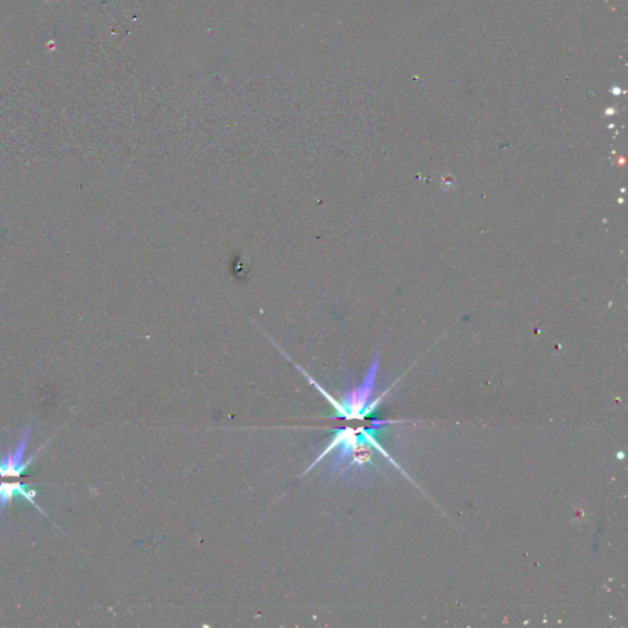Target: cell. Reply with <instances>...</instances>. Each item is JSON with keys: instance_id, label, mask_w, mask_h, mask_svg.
Masks as SVG:
<instances>
[{"instance_id": "obj_3", "label": "cell", "mask_w": 628, "mask_h": 628, "mask_svg": "<svg viewBox=\"0 0 628 628\" xmlns=\"http://www.w3.org/2000/svg\"><path fill=\"white\" fill-rule=\"evenodd\" d=\"M37 496L36 490H31L26 485L21 482H0V511H4L9 502H11L15 497H22L30 502L31 505L36 506L41 512L42 508L37 505L34 497Z\"/></svg>"}, {"instance_id": "obj_2", "label": "cell", "mask_w": 628, "mask_h": 628, "mask_svg": "<svg viewBox=\"0 0 628 628\" xmlns=\"http://www.w3.org/2000/svg\"><path fill=\"white\" fill-rule=\"evenodd\" d=\"M30 435L31 428L27 427V428L25 429L24 435L21 436L16 448L12 452H8L6 457L0 460V477H20L25 474V471L27 470L28 465L32 463V460H34L36 455H33L28 461H24L25 451H26Z\"/></svg>"}, {"instance_id": "obj_1", "label": "cell", "mask_w": 628, "mask_h": 628, "mask_svg": "<svg viewBox=\"0 0 628 628\" xmlns=\"http://www.w3.org/2000/svg\"><path fill=\"white\" fill-rule=\"evenodd\" d=\"M378 362L379 353L373 358L362 384L347 391L346 399L344 400L343 407L340 409V412L346 419H362L374 410V405H368V401L373 394L375 375L378 372Z\"/></svg>"}]
</instances>
